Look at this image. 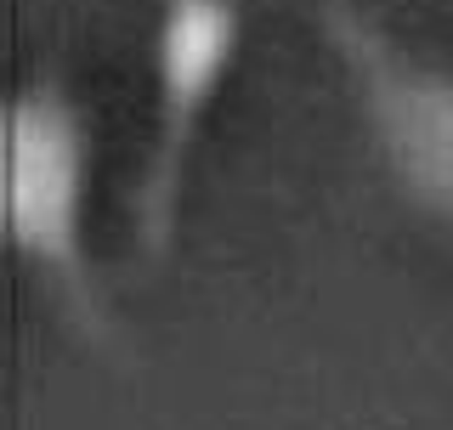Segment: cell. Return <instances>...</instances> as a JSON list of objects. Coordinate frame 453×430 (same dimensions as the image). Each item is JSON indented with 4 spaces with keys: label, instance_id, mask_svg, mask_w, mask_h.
Returning a JSON list of instances; mask_svg holds the SVG:
<instances>
[{
    "label": "cell",
    "instance_id": "1",
    "mask_svg": "<svg viewBox=\"0 0 453 430\" xmlns=\"http://www.w3.org/2000/svg\"><path fill=\"white\" fill-rule=\"evenodd\" d=\"M6 233L74 323L103 340L108 318L85 255V119L57 74L23 80L6 108Z\"/></svg>",
    "mask_w": 453,
    "mask_h": 430
},
{
    "label": "cell",
    "instance_id": "2",
    "mask_svg": "<svg viewBox=\"0 0 453 430\" xmlns=\"http://www.w3.org/2000/svg\"><path fill=\"white\" fill-rule=\"evenodd\" d=\"M323 40L346 68L403 193L453 227V68L419 63L346 0L323 6Z\"/></svg>",
    "mask_w": 453,
    "mask_h": 430
},
{
    "label": "cell",
    "instance_id": "3",
    "mask_svg": "<svg viewBox=\"0 0 453 430\" xmlns=\"http://www.w3.org/2000/svg\"><path fill=\"white\" fill-rule=\"evenodd\" d=\"M238 57V0H165L159 12V103H153V148L148 170L136 181V243L148 261H165L170 233H176L181 176H188L193 136L216 103L226 68Z\"/></svg>",
    "mask_w": 453,
    "mask_h": 430
}]
</instances>
